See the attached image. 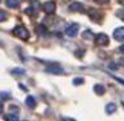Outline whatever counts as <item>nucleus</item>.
<instances>
[{"instance_id":"obj_19","label":"nucleus","mask_w":124,"mask_h":121,"mask_svg":"<svg viewBox=\"0 0 124 121\" xmlns=\"http://www.w3.org/2000/svg\"><path fill=\"white\" fill-rule=\"evenodd\" d=\"M73 85H81V84H84V78L83 77H76L73 78Z\"/></svg>"},{"instance_id":"obj_8","label":"nucleus","mask_w":124,"mask_h":121,"mask_svg":"<svg viewBox=\"0 0 124 121\" xmlns=\"http://www.w3.org/2000/svg\"><path fill=\"white\" fill-rule=\"evenodd\" d=\"M113 39L117 41L124 40V27H119L113 31Z\"/></svg>"},{"instance_id":"obj_14","label":"nucleus","mask_w":124,"mask_h":121,"mask_svg":"<svg viewBox=\"0 0 124 121\" xmlns=\"http://www.w3.org/2000/svg\"><path fill=\"white\" fill-rule=\"evenodd\" d=\"M81 37H83L84 40H91V39H95V36H93V33H92V31L87 29L81 33Z\"/></svg>"},{"instance_id":"obj_16","label":"nucleus","mask_w":124,"mask_h":121,"mask_svg":"<svg viewBox=\"0 0 124 121\" xmlns=\"http://www.w3.org/2000/svg\"><path fill=\"white\" fill-rule=\"evenodd\" d=\"M19 6V0H7V7H9V8H17Z\"/></svg>"},{"instance_id":"obj_1","label":"nucleus","mask_w":124,"mask_h":121,"mask_svg":"<svg viewBox=\"0 0 124 121\" xmlns=\"http://www.w3.org/2000/svg\"><path fill=\"white\" fill-rule=\"evenodd\" d=\"M14 35L16 36V37L24 40V41H27L28 39H30V32H28V29L25 27H23V25H17V27L14 28Z\"/></svg>"},{"instance_id":"obj_21","label":"nucleus","mask_w":124,"mask_h":121,"mask_svg":"<svg viewBox=\"0 0 124 121\" xmlns=\"http://www.w3.org/2000/svg\"><path fill=\"white\" fill-rule=\"evenodd\" d=\"M108 68L112 69V71H116V69H117V65H116V63L111 61V63H108Z\"/></svg>"},{"instance_id":"obj_30","label":"nucleus","mask_w":124,"mask_h":121,"mask_svg":"<svg viewBox=\"0 0 124 121\" xmlns=\"http://www.w3.org/2000/svg\"><path fill=\"white\" fill-rule=\"evenodd\" d=\"M0 113H3V105H1V102H0Z\"/></svg>"},{"instance_id":"obj_31","label":"nucleus","mask_w":124,"mask_h":121,"mask_svg":"<svg viewBox=\"0 0 124 121\" xmlns=\"http://www.w3.org/2000/svg\"><path fill=\"white\" fill-rule=\"evenodd\" d=\"M117 1H119V3L121 4V6H124V0H117Z\"/></svg>"},{"instance_id":"obj_29","label":"nucleus","mask_w":124,"mask_h":121,"mask_svg":"<svg viewBox=\"0 0 124 121\" xmlns=\"http://www.w3.org/2000/svg\"><path fill=\"white\" fill-rule=\"evenodd\" d=\"M119 64H121V65H124V59H120V61H119Z\"/></svg>"},{"instance_id":"obj_32","label":"nucleus","mask_w":124,"mask_h":121,"mask_svg":"<svg viewBox=\"0 0 124 121\" xmlns=\"http://www.w3.org/2000/svg\"><path fill=\"white\" fill-rule=\"evenodd\" d=\"M24 121H25V120H24Z\"/></svg>"},{"instance_id":"obj_24","label":"nucleus","mask_w":124,"mask_h":121,"mask_svg":"<svg viewBox=\"0 0 124 121\" xmlns=\"http://www.w3.org/2000/svg\"><path fill=\"white\" fill-rule=\"evenodd\" d=\"M9 110H12V112H19V107H16V105H9Z\"/></svg>"},{"instance_id":"obj_10","label":"nucleus","mask_w":124,"mask_h":121,"mask_svg":"<svg viewBox=\"0 0 124 121\" xmlns=\"http://www.w3.org/2000/svg\"><path fill=\"white\" fill-rule=\"evenodd\" d=\"M116 109H117V107H116L115 102H108V104L105 105V113H107V114H112V113H115Z\"/></svg>"},{"instance_id":"obj_22","label":"nucleus","mask_w":124,"mask_h":121,"mask_svg":"<svg viewBox=\"0 0 124 121\" xmlns=\"http://www.w3.org/2000/svg\"><path fill=\"white\" fill-rule=\"evenodd\" d=\"M0 97L3 100H7V99H9V93H7V92H1L0 93Z\"/></svg>"},{"instance_id":"obj_12","label":"nucleus","mask_w":124,"mask_h":121,"mask_svg":"<svg viewBox=\"0 0 124 121\" xmlns=\"http://www.w3.org/2000/svg\"><path fill=\"white\" fill-rule=\"evenodd\" d=\"M4 121H19V117H17L16 113H7L4 114Z\"/></svg>"},{"instance_id":"obj_17","label":"nucleus","mask_w":124,"mask_h":121,"mask_svg":"<svg viewBox=\"0 0 124 121\" xmlns=\"http://www.w3.org/2000/svg\"><path fill=\"white\" fill-rule=\"evenodd\" d=\"M115 15H116V17H119L120 20H124V8L117 9V11L115 12Z\"/></svg>"},{"instance_id":"obj_6","label":"nucleus","mask_w":124,"mask_h":121,"mask_svg":"<svg viewBox=\"0 0 124 121\" xmlns=\"http://www.w3.org/2000/svg\"><path fill=\"white\" fill-rule=\"evenodd\" d=\"M79 24H76V23H72V24H70L67 28H65V35L70 36V37H73V36L78 35V31H79Z\"/></svg>"},{"instance_id":"obj_2","label":"nucleus","mask_w":124,"mask_h":121,"mask_svg":"<svg viewBox=\"0 0 124 121\" xmlns=\"http://www.w3.org/2000/svg\"><path fill=\"white\" fill-rule=\"evenodd\" d=\"M46 72L51 73V75H63V73H64V69H63L59 64H56V63H51V64H48L46 67Z\"/></svg>"},{"instance_id":"obj_26","label":"nucleus","mask_w":124,"mask_h":121,"mask_svg":"<svg viewBox=\"0 0 124 121\" xmlns=\"http://www.w3.org/2000/svg\"><path fill=\"white\" fill-rule=\"evenodd\" d=\"M113 78H116V80H117L119 83H120V84H123V85H124V80H123V78H120V77H116V76H115Z\"/></svg>"},{"instance_id":"obj_27","label":"nucleus","mask_w":124,"mask_h":121,"mask_svg":"<svg viewBox=\"0 0 124 121\" xmlns=\"http://www.w3.org/2000/svg\"><path fill=\"white\" fill-rule=\"evenodd\" d=\"M62 121H75L73 118H70V117H63Z\"/></svg>"},{"instance_id":"obj_9","label":"nucleus","mask_w":124,"mask_h":121,"mask_svg":"<svg viewBox=\"0 0 124 121\" xmlns=\"http://www.w3.org/2000/svg\"><path fill=\"white\" fill-rule=\"evenodd\" d=\"M93 92L97 94V96H103V94L105 93L104 85H101V84H95L93 85Z\"/></svg>"},{"instance_id":"obj_3","label":"nucleus","mask_w":124,"mask_h":121,"mask_svg":"<svg viewBox=\"0 0 124 121\" xmlns=\"http://www.w3.org/2000/svg\"><path fill=\"white\" fill-rule=\"evenodd\" d=\"M95 43L99 47H105V45L109 44V37H108L105 33H97V35L95 36Z\"/></svg>"},{"instance_id":"obj_28","label":"nucleus","mask_w":124,"mask_h":121,"mask_svg":"<svg viewBox=\"0 0 124 121\" xmlns=\"http://www.w3.org/2000/svg\"><path fill=\"white\" fill-rule=\"evenodd\" d=\"M119 51H120V53H121V55H124V44L120 47V48H119Z\"/></svg>"},{"instance_id":"obj_25","label":"nucleus","mask_w":124,"mask_h":121,"mask_svg":"<svg viewBox=\"0 0 124 121\" xmlns=\"http://www.w3.org/2000/svg\"><path fill=\"white\" fill-rule=\"evenodd\" d=\"M39 6H40V3H39L38 0H36V1H32V4H31V7H33V8H36V9L39 8Z\"/></svg>"},{"instance_id":"obj_13","label":"nucleus","mask_w":124,"mask_h":121,"mask_svg":"<svg viewBox=\"0 0 124 121\" xmlns=\"http://www.w3.org/2000/svg\"><path fill=\"white\" fill-rule=\"evenodd\" d=\"M35 31H36V33H38V35H40V36L47 35V28L44 27V25H41V24L36 25V27H35Z\"/></svg>"},{"instance_id":"obj_23","label":"nucleus","mask_w":124,"mask_h":121,"mask_svg":"<svg viewBox=\"0 0 124 121\" xmlns=\"http://www.w3.org/2000/svg\"><path fill=\"white\" fill-rule=\"evenodd\" d=\"M109 0H95V3L96 4H100V6H103V4H107Z\"/></svg>"},{"instance_id":"obj_4","label":"nucleus","mask_w":124,"mask_h":121,"mask_svg":"<svg viewBox=\"0 0 124 121\" xmlns=\"http://www.w3.org/2000/svg\"><path fill=\"white\" fill-rule=\"evenodd\" d=\"M88 17L95 23H101L103 21V14L97 9H89L88 11Z\"/></svg>"},{"instance_id":"obj_5","label":"nucleus","mask_w":124,"mask_h":121,"mask_svg":"<svg viewBox=\"0 0 124 121\" xmlns=\"http://www.w3.org/2000/svg\"><path fill=\"white\" fill-rule=\"evenodd\" d=\"M43 11L46 12L47 15L55 14V11H56V4H55V1H52V0L46 1V3L43 4Z\"/></svg>"},{"instance_id":"obj_20","label":"nucleus","mask_w":124,"mask_h":121,"mask_svg":"<svg viewBox=\"0 0 124 121\" xmlns=\"http://www.w3.org/2000/svg\"><path fill=\"white\" fill-rule=\"evenodd\" d=\"M6 20H7V14L4 11H1V9H0V23L6 21Z\"/></svg>"},{"instance_id":"obj_11","label":"nucleus","mask_w":124,"mask_h":121,"mask_svg":"<svg viewBox=\"0 0 124 121\" xmlns=\"http://www.w3.org/2000/svg\"><path fill=\"white\" fill-rule=\"evenodd\" d=\"M25 105H27L28 108H31V109H33V108L36 107V100L33 96H28L27 99H25Z\"/></svg>"},{"instance_id":"obj_18","label":"nucleus","mask_w":124,"mask_h":121,"mask_svg":"<svg viewBox=\"0 0 124 121\" xmlns=\"http://www.w3.org/2000/svg\"><path fill=\"white\" fill-rule=\"evenodd\" d=\"M12 73L14 75H19V76H23L24 75V69H22V68H15V69H12Z\"/></svg>"},{"instance_id":"obj_7","label":"nucleus","mask_w":124,"mask_h":121,"mask_svg":"<svg viewBox=\"0 0 124 121\" xmlns=\"http://www.w3.org/2000/svg\"><path fill=\"white\" fill-rule=\"evenodd\" d=\"M68 9H70L71 12H80V14H83V12L85 11L83 3H79V1H73V3H71L70 6H68Z\"/></svg>"},{"instance_id":"obj_15","label":"nucleus","mask_w":124,"mask_h":121,"mask_svg":"<svg viewBox=\"0 0 124 121\" xmlns=\"http://www.w3.org/2000/svg\"><path fill=\"white\" fill-rule=\"evenodd\" d=\"M24 12H25V14H27V15H30V16H36V15H38V9H36V8H33V7H28V8H25L24 9Z\"/></svg>"}]
</instances>
